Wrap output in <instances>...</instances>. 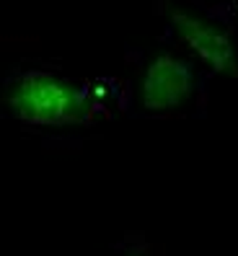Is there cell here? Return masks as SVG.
I'll return each instance as SVG.
<instances>
[{"label": "cell", "mask_w": 238, "mask_h": 256, "mask_svg": "<svg viewBox=\"0 0 238 256\" xmlns=\"http://www.w3.org/2000/svg\"><path fill=\"white\" fill-rule=\"evenodd\" d=\"M192 72L184 62L171 54L156 57L142 80V104L148 109H174L192 94Z\"/></svg>", "instance_id": "cell-3"}, {"label": "cell", "mask_w": 238, "mask_h": 256, "mask_svg": "<svg viewBox=\"0 0 238 256\" xmlns=\"http://www.w3.org/2000/svg\"><path fill=\"white\" fill-rule=\"evenodd\" d=\"M10 109L26 122L36 124H72L91 114V101L83 91L50 75H26L13 88Z\"/></svg>", "instance_id": "cell-1"}, {"label": "cell", "mask_w": 238, "mask_h": 256, "mask_svg": "<svg viewBox=\"0 0 238 256\" xmlns=\"http://www.w3.org/2000/svg\"><path fill=\"white\" fill-rule=\"evenodd\" d=\"M171 24L176 26V32L182 34V39L194 50L212 70L222 75H233L238 70L236 65V50L230 39L215 28L212 24H207L202 18H194L184 10H171Z\"/></svg>", "instance_id": "cell-2"}]
</instances>
